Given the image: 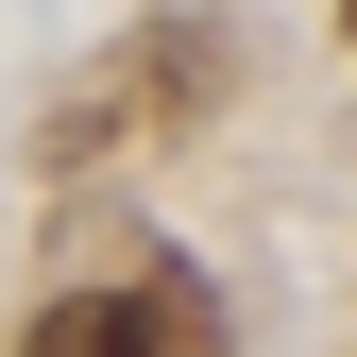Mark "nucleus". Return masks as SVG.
<instances>
[{"mask_svg": "<svg viewBox=\"0 0 357 357\" xmlns=\"http://www.w3.org/2000/svg\"><path fill=\"white\" fill-rule=\"evenodd\" d=\"M17 357H153V324H137V289H52Z\"/></svg>", "mask_w": 357, "mask_h": 357, "instance_id": "obj_1", "label": "nucleus"}, {"mask_svg": "<svg viewBox=\"0 0 357 357\" xmlns=\"http://www.w3.org/2000/svg\"><path fill=\"white\" fill-rule=\"evenodd\" d=\"M137 324H153V357H221V306H204L188 273H170V255L137 273Z\"/></svg>", "mask_w": 357, "mask_h": 357, "instance_id": "obj_2", "label": "nucleus"}]
</instances>
